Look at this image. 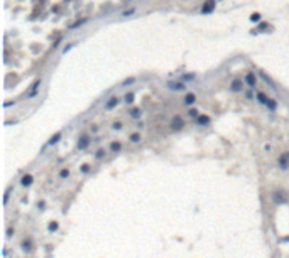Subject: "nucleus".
<instances>
[{
	"label": "nucleus",
	"mask_w": 289,
	"mask_h": 258,
	"mask_svg": "<svg viewBox=\"0 0 289 258\" xmlns=\"http://www.w3.org/2000/svg\"><path fill=\"white\" fill-rule=\"evenodd\" d=\"M255 100H257L259 103H260V105H265V106H267V108H269L270 111H276L277 103L274 101V100H270V98H269L267 95H264L262 91H257V93H255Z\"/></svg>",
	"instance_id": "nucleus-1"
},
{
	"label": "nucleus",
	"mask_w": 289,
	"mask_h": 258,
	"mask_svg": "<svg viewBox=\"0 0 289 258\" xmlns=\"http://www.w3.org/2000/svg\"><path fill=\"white\" fill-rule=\"evenodd\" d=\"M215 5H216V0H206L205 5L201 7V14H211L215 10Z\"/></svg>",
	"instance_id": "nucleus-2"
},
{
	"label": "nucleus",
	"mask_w": 289,
	"mask_h": 258,
	"mask_svg": "<svg viewBox=\"0 0 289 258\" xmlns=\"http://www.w3.org/2000/svg\"><path fill=\"white\" fill-rule=\"evenodd\" d=\"M168 88L173 89V91H184L186 89V84L181 81H168Z\"/></svg>",
	"instance_id": "nucleus-3"
},
{
	"label": "nucleus",
	"mask_w": 289,
	"mask_h": 258,
	"mask_svg": "<svg viewBox=\"0 0 289 258\" xmlns=\"http://www.w3.org/2000/svg\"><path fill=\"white\" fill-rule=\"evenodd\" d=\"M20 248H22V251H26V253L32 251V250H34V243H32V240H31V238H24V240L20 241Z\"/></svg>",
	"instance_id": "nucleus-4"
},
{
	"label": "nucleus",
	"mask_w": 289,
	"mask_h": 258,
	"mask_svg": "<svg viewBox=\"0 0 289 258\" xmlns=\"http://www.w3.org/2000/svg\"><path fill=\"white\" fill-rule=\"evenodd\" d=\"M243 81L247 83V84H249V88H252V89L257 86V79H255V74H254V73H247V74H245V78H243Z\"/></svg>",
	"instance_id": "nucleus-5"
},
{
	"label": "nucleus",
	"mask_w": 289,
	"mask_h": 258,
	"mask_svg": "<svg viewBox=\"0 0 289 258\" xmlns=\"http://www.w3.org/2000/svg\"><path fill=\"white\" fill-rule=\"evenodd\" d=\"M277 162H279V167L283 170L289 169V154H283V155L277 159Z\"/></svg>",
	"instance_id": "nucleus-6"
},
{
	"label": "nucleus",
	"mask_w": 289,
	"mask_h": 258,
	"mask_svg": "<svg viewBox=\"0 0 289 258\" xmlns=\"http://www.w3.org/2000/svg\"><path fill=\"white\" fill-rule=\"evenodd\" d=\"M230 89H232V91H235V93L242 91V89H243V81H242V79H233V81H232V84H230Z\"/></svg>",
	"instance_id": "nucleus-7"
},
{
	"label": "nucleus",
	"mask_w": 289,
	"mask_h": 258,
	"mask_svg": "<svg viewBox=\"0 0 289 258\" xmlns=\"http://www.w3.org/2000/svg\"><path fill=\"white\" fill-rule=\"evenodd\" d=\"M88 145H90V137H88V135L80 137V140H78V149L85 150V149H88Z\"/></svg>",
	"instance_id": "nucleus-8"
},
{
	"label": "nucleus",
	"mask_w": 289,
	"mask_h": 258,
	"mask_svg": "<svg viewBox=\"0 0 289 258\" xmlns=\"http://www.w3.org/2000/svg\"><path fill=\"white\" fill-rule=\"evenodd\" d=\"M118 101H120V98H118V96H112V98L105 103V110H113L115 106L118 105Z\"/></svg>",
	"instance_id": "nucleus-9"
},
{
	"label": "nucleus",
	"mask_w": 289,
	"mask_h": 258,
	"mask_svg": "<svg viewBox=\"0 0 289 258\" xmlns=\"http://www.w3.org/2000/svg\"><path fill=\"white\" fill-rule=\"evenodd\" d=\"M61 137H63V132H56L49 140H47V143H46V147H51V145H56V143L61 140Z\"/></svg>",
	"instance_id": "nucleus-10"
},
{
	"label": "nucleus",
	"mask_w": 289,
	"mask_h": 258,
	"mask_svg": "<svg viewBox=\"0 0 289 258\" xmlns=\"http://www.w3.org/2000/svg\"><path fill=\"white\" fill-rule=\"evenodd\" d=\"M32 182H34V177L31 174H26V176H22V179H20V186H24V187L32 186Z\"/></svg>",
	"instance_id": "nucleus-11"
},
{
	"label": "nucleus",
	"mask_w": 289,
	"mask_h": 258,
	"mask_svg": "<svg viewBox=\"0 0 289 258\" xmlns=\"http://www.w3.org/2000/svg\"><path fill=\"white\" fill-rule=\"evenodd\" d=\"M108 150H110V152H113V154H118V152L122 150V142H118V140H113V142L108 145Z\"/></svg>",
	"instance_id": "nucleus-12"
},
{
	"label": "nucleus",
	"mask_w": 289,
	"mask_h": 258,
	"mask_svg": "<svg viewBox=\"0 0 289 258\" xmlns=\"http://www.w3.org/2000/svg\"><path fill=\"white\" fill-rule=\"evenodd\" d=\"M195 101H196V95H195V93H188V95L184 96V105H186V106L195 105Z\"/></svg>",
	"instance_id": "nucleus-13"
},
{
	"label": "nucleus",
	"mask_w": 289,
	"mask_h": 258,
	"mask_svg": "<svg viewBox=\"0 0 289 258\" xmlns=\"http://www.w3.org/2000/svg\"><path fill=\"white\" fill-rule=\"evenodd\" d=\"M183 125H184V123H183V120L179 118V116H176L174 120L171 122V128H173V130H181Z\"/></svg>",
	"instance_id": "nucleus-14"
},
{
	"label": "nucleus",
	"mask_w": 289,
	"mask_h": 258,
	"mask_svg": "<svg viewBox=\"0 0 289 258\" xmlns=\"http://www.w3.org/2000/svg\"><path fill=\"white\" fill-rule=\"evenodd\" d=\"M272 199H274V203H276V204H284V203H286V197L283 196V192H274V194H272Z\"/></svg>",
	"instance_id": "nucleus-15"
},
{
	"label": "nucleus",
	"mask_w": 289,
	"mask_h": 258,
	"mask_svg": "<svg viewBox=\"0 0 289 258\" xmlns=\"http://www.w3.org/2000/svg\"><path fill=\"white\" fill-rule=\"evenodd\" d=\"M41 83H42V79H41V78H39V79H36V81H34V84L31 86V91H29V96H34L36 93H37V89H39Z\"/></svg>",
	"instance_id": "nucleus-16"
},
{
	"label": "nucleus",
	"mask_w": 289,
	"mask_h": 258,
	"mask_svg": "<svg viewBox=\"0 0 289 258\" xmlns=\"http://www.w3.org/2000/svg\"><path fill=\"white\" fill-rule=\"evenodd\" d=\"M58 230H59V223H58V221H49V224H47V231H49V233H56Z\"/></svg>",
	"instance_id": "nucleus-17"
},
{
	"label": "nucleus",
	"mask_w": 289,
	"mask_h": 258,
	"mask_svg": "<svg viewBox=\"0 0 289 258\" xmlns=\"http://www.w3.org/2000/svg\"><path fill=\"white\" fill-rule=\"evenodd\" d=\"M128 115L132 116V118H141V115H142V110L139 108V106H135V108H132L130 111H128Z\"/></svg>",
	"instance_id": "nucleus-18"
},
{
	"label": "nucleus",
	"mask_w": 289,
	"mask_h": 258,
	"mask_svg": "<svg viewBox=\"0 0 289 258\" xmlns=\"http://www.w3.org/2000/svg\"><path fill=\"white\" fill-rule=\"evenodd\" d=\"M196 123H198V125H208V123H210V116L200 115L198 118H196Z\"/></svg>",
	"instance_id": "nucleus-19"
},
{
	"label": "nucleus",
	"mask_w": 289,
	"mask_h": 258,
	"mask_svg": "<svg viewBox=\"0 0 289 258\" xmlns=\"http://www.w3.org/2000/svg\"><path fill=\"white\" fill-rule=\"evenodd\" d=\"M69 174H71V172H69V169H68V167H63V169L59 170V179H63V181H64V179H68V177H69Z\"/></svg>",
	"instance_id": "nucleus-20"
},
{
	"label": "nucleus",
	"mask_w": 289,
	"mask_h": 258,
	"mask_svg": "<svg viewBox=\"0 0 289 258\" xmlns=\"http://www.w3.org/2000/svg\"><path fill=\"white\" fill-rule=\"evenodd\" d=\"M141 138H142L141 133H130V137H128V140H130L132 143H139V142H141Z\"/></svg>",
	"instance_id": "nucleus-21"
},
{
	"label": "nucleus",
	"mask_w": 289,
	"mask_h": 258,
	"mask_svg": "<svg viewBox=\"0 0 289 258\" xmlns=\"http://www.w3.org/2000/svg\"><path fill=\"white\" fill-rule=\"evenodd\" d=\"M267 27H269V26H267V24H265V22H264V24H260V26H259V27H255V29H254V30H252V34H259V32H262V30H265V29H267Z\"/></svg>",
	"instance_id": "nucleus-22"
},
{
	"label": "nucleus",
	"mask_w": 289,
	"mask_h": 258,
	"mask_svg": "<svg viewBox=\"0 0 289 258\" xmlns=\"http://www.w3.org/2000/svg\"><path fill=\"white\" fill-rule=\"evenodd\" d=\"M134 91H128L127 95L123 96V100H125V103H134Z\"/></svg>",
	"instance_id": "nucleus-23"
},
{
	"label": "nucleus",
	"mask_w": 289,
	"mask_h": 258,
	"mask_svg": "<svg viewBox=\"0 0 289 258\" xmlns=\"http://www.w3.org/2000/svg\"><path fill=\"white\" fill-rule=\"evenodd\" d=\"M260 78H262V79H264L265 83H269V84L272 86V88H276V86H274V81H272V79H270V78H269L267 74H265V73H260Z\"/></svg>",
	"instance_id": "nucleus-24"
},
{
	"label": "nucleus",
	"mask_w": 289,
	"mask_h": 258,
	"mask_svg": "<svg viewBox=\"0 0 289 258\" xmlns=\"http://www.w3.org/2000/svg\"><path fill=\"white\" fill-rule=\"evenodd\" d=\"M105 154H107V152H105V149H98L96 152H95V159H103V157H105Z\"/></svg>",
	"instance_id": "nucleus-25"
},
{
	"label": "nucleus",
	"mask_w": 289,
	"mask_h": 258,
	"mask_svg": "<svg viewBox=\"0 0 289 258\" xmlns=\"http://www.w3.org/2000/svg\"><path fill=\"white\" fill-rule=\"evenodd\" d=\"M80 172H81V174H88V172H90V164H81V165H80Z\"/></svg>",
	"instance_id": "nucleus-26"
},
{
	"label": "nucleus",
	"mask_w": 289,
	"mask_h": 258,
	"mask_svg": "<svg viewBox=\"0 0 289 258\" xmlns=\"http://www.w3.org/2000/svg\"><path fill=\"white\" fill-rule=\"evenodd\" d=\"M10 194H12V187H9V189L5 191V196H4V204L7 206V203H9V199H10Z\"/></svg>",
	"instance_id": "nucleus-27"
},
{
	"label": "nucleus",
	"mask_w": 289,
	"mask_h": 258,
	"mask_svg": "<svg viewBox=\"0 0 289 258\" xmlns=\"http://www.w3.org/2000/svg\"><path fill=\"white\" fill-rule=\"evenodd\" d=\"M132 83H135V78H134V76H130V78H127L125 81H122V86H128V84H132Z\"/></svg>",
	"instance_id": "nucleus-28"
},
{
	"label": "nucleus",
	"mask_w": 289,
	"mask_h": 258,
	"mask_svg": "<svg viewBox=\"0 0 289 258\" xmlns=\"http://www.w3.org/2000/svg\"><path fill=\"white\" fill-rule=\"evenodd\" d=\"M250 22H260V14L257 12V14H252L250 15Z\"/></svg>",
	"instance_id": "nucleus-29"
},
{
	"label": "nucleus",
	"mask_w": 289,
	"mask_h": 258,
	"mask_svg": "<svg viewBox=\"0 0 289 258\" xmlns=\"http://www.w3.org/2000/svg\"><path fill=\"white\" fill-rule=\"evenodd\" d=\"M188 115L191 116V118H198V110H195V108H189Z\"/></svg>",
	"instance_id": "nucleus-30"
},
{
	"label": "nucleus",
	"mask_w": 289,
	"mask_h": 258,
	"mask_svg": "<svg viewBox=\"0 0 289 258\" xmlns=\"http://www.w3.org/2000/svg\"><path fill=\"white\" fill-rule=\"evenodd\" d=\"M85 22H88V19H83V21H78V22H74L73 26H71V29H76V27H80V26H83Z\"/></svg>",
	"instance_id": "nucleus-31"
},
{
	"label": "nucleus",
	"mask_w": 289,
	"mask_h": 258,
	"mask_svg": "<svg viewBox=\"0 0 289 258\" xmlns=\"http://www.w3.org/2000/svg\"><path fill=\"white\" fill-rule=\"evenodd\" d=\"M132 14H135V9H128L125 12H122V17H128V15H132Z\"/></svg>",
	"instance_id": "nucleus-32"
},
{
	"label": "nucleus",
	"mask_w": 289,
	"mask_h": 258,
	"mask_svg": "<svg viewBox=\"0 0 289 258\" xmlns=\"http://www.w3.org/2000/svg\"><path fill=\"white\" fill-rule=\"evenodd\" d=\"M122 127H123V123H122V122H113V125H112V128H113V130H120Z\"/></svg>",
	"instance_id": "nucleus-33"
},
{
	"label": "nucleus",
	"mask_w": 289,
	"mask_h": 258,
	"mask_svg": "<svg viewBox=\"0 0 289 258\" xmlns=\"http://www.w3.org/2000/svg\"><path fill=\"white\" fill-rule=\"evenodd\" d=\"M37 209H39V211L46 209V201H39V203H37Z\"/></svg>",
	"instance_id": "nucleus-34"
},
{
	"label": "nucleus",
	"mask_w": 289,
	"mask_h": 258,
	"mask_svg": "<svg viewBox=\"0 0 289 258\" xmlns=\"http://www.w3.org/2000/svg\"><path fill=\"white\" fill-rule=\"evenodd\" d=\"M196 76L195 74H183V79L184 81H191V79H195Z\"/></svg>",
	"instance_id": "nucleus-35"
},
{
	"label": "nucleus",
	"mask_w": 289,
	"mask_h": 258,
	"mask_svg": "<svg viewBox=\"0 0 289 258\" xmlns=\"http://www.w3.org/2000/svg\"><path fill=\"white\" fill-rule=\"evenodd\" d=\"M73 46H74L73 42H69V44H66V46H64V49H63V52H68V51H69V49L73 47Z\"/></svg>",
	"instance_id": "nucleus-36"
},
{
	"label": "nucleus",
	"mask_w": 289,
	"mask_h": 258,
	"mask_svg": "<svg viewBox=\"0 0 289 258\" xmlns=\"http://www.w3.org/2000/svg\"><path fill=\"white\" fill-rule=\"evenodd\" d=\"M12 235H14V230H12V228H7V236L10 238Z\"/></svg>",
	"instance_id": "nucleus-37"
},
{
	"label": "nucleus",
	"mask_w": 289,
	"mask_h": 258,
	"mask_svg": "<svg viewBox=\"0 0 289 258\" xmlns=\"http://www.w3.org/2000/svg\"><path fill=\"white\" fill-rule=\"evenodd\" d=\"M245 96H247L249 100H252V93H250V91H245Z\"/></svg>",
	"instance_id": "nucleus-38"
},
{
	"label": "nucleus",
	"mask_w": 289,
	"mask_h": 258,
	"mask_svg": "<svg viewBox=\"0 0 289 258\" xmlns=\"http://www.w3.org/2000/svg\"><path fill=\"white\" fill-rule=\"evenodd\" d=\"M90 130H91V132H96V130H98V127H96V125H91V128H90Z\"/></svg>",
	"instance_id": "nucleus-39"
}]
</instances>
